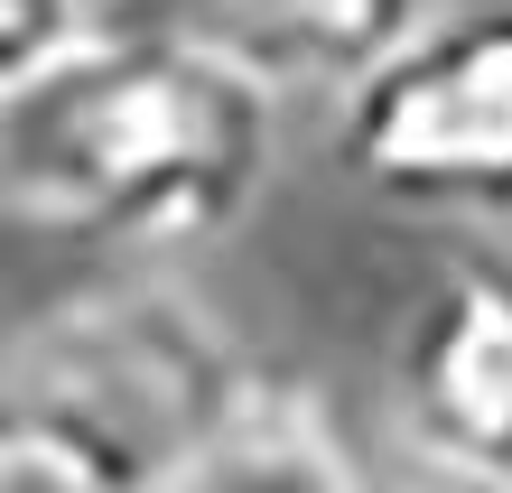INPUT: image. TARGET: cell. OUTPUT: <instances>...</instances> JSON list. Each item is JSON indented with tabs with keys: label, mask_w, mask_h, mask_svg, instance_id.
Returning a JSON list of instances; mask_svg holds the SVG:
<instances>
[{
	"label": "cell",
	"mask_w": 512,
	"mask_h": 493,
	"mask_svg": "<svg viewBox=\"0 0 512 493\" xmlns=\"http://www.w3.org/2000/svg\"><path fill=\"white\" fill-rule=\"evenodd\" d=\"M280 121L252 75L94 19L0 94V205L103 252H196L270 187Z\"/></svg>",
	"instance_id": "cell-1"
},
{
	"label": "cell",
	"mask_w": 512,
	"mask_h": 493,
	"mask_svg": "<svg viewBox=\"0 0 512 493\" xmlns=\"http://www.w3.org/2000/svg\"><path fill=\"white\" fill-rule=\"evenodd\" d=\"M261 363L224 335V317L196 289L103 270L84 289H56L28 307L0 345V410L56 419L112 466L159 484L224 428V410L252 391Z\"/></svg>",
	"instance_id": "cell-2"
},
{
	"label": "cell",
	"mask_w": 512,
	"mask_h": 493,
	"mask_svg": "<svg viewBox=\"0 0 512 493\" xmlns=\"http://www.w3.org/2000/svg\"><path fill=\"white\" fill-rule=\"evenodd\" d=\"M354 187L410 214H512V0L438 10L345 94Z\"/></svg>",
	"instance_id": "cell-3"
},
{
	"label": "cell",
	"mask_w": 512,
	"mask_h": 493,
	"mask_svg": "<svg viewBox=\"0 0 512 493\" xmlns=\"http://www.w3.org/2000/svg\"><path fill=\"white\" fill-rule=\"evenodd\" d=\"M401 447L512 493V261L466 252L419 289L391 345Z\"/></svg>",
	"instance_id": "cell-4"
},
{
	"label": "cell",
	"mask_w": 512,
	"mask_h": 493,
	"mask_svg": "<svg viewBox=\"0 0 512 493\" xmlns=\"http://www.w3.org/2000/svg\"><path fill=\"white\" fill-rule=\"evenodd\" d=\"M94 19L177 38L280 103V94H354L438 19V0H94Z\"/></svg>",
	"instance_id": "cell-5"
},
{
	"label": "cell",
	"mask_w": 512,
	"mask_h": 493,
	"mask_svg": "<svg viewBox=\"0 0 512 493\" xmlns=\"http://www.w3.org/2000/svg\"><path fill=\"white\" fill-rule=\"evenodd\" d=\"M168 493H382V466L345 438L336 400L298 373H252V391L224 410Z\"/></svg>",
	"instance_id": "cell-6"
},
{
	"label": "cell",
	"mask_w": 512,
	"mask_h": 493,
	"mask_svg": "<svg viewBox=\"0 0 512 493\" xmlns=\"http://www.w3.org/2000/svg\"><path fill=\"white\" fill-rule=\"evenodd\" d=\"M0 493H159L131 466H112L103 447H84L75 428L0 410Z\"/></svg>",
	"instance_id": "cell-7"
},
{
	"label": "cell",
	"mask_w": 512,
	"mask_h": 493,
	"mask_svg": "<svg viewBox=\"0 0 512 493\" xmlns=\"http://www.w3.org/2000/svg\"><path fill=\"white\" fill-rule=\"evenodd\" d=\"M84 28H94V0H0V94H19Z\"/></svg>",
	"instance_id": "cell-8"
},
{
	"label": "cell",
	"mask_w": 512,
	"mask_h": 493,
	"mask_svg": "<svg viewBox=\"0 0 512 493\" xmlns=\"http://www.w3.org/2000/svg\"><path fill=\"white\" fill-rule=\"evenodd\" d=\"M382 493H503V484H475V475H447V466H429V456H391L382 466Z\"/></svg>",
	"instance_id": "cell-9"
}]
</instances>
